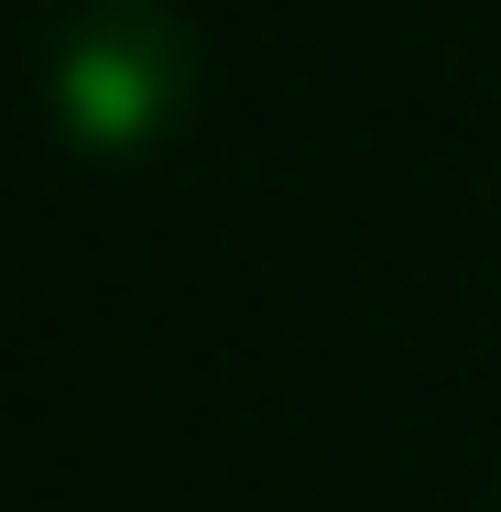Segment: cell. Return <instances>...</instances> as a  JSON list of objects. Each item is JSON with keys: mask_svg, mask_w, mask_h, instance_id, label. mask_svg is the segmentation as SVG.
Instances as JSON below:
<instances>
[{"mask_svg": "<svg viewBox=\"0 0 501 512\" xmlns=\"http://www.w3.org/2000/svg\"><path fill=\"white\" fill-rule=\"evenodd\" d=\"M175 88H186V44H175L164 11H99V22H77V44L55 66V99L77 120V142H109V153L153 142Z\"/></svg>", "mask_w": 501, "mask_h": 512, "instance_id": "cell-1", "label": "cell"}]
</instances>
